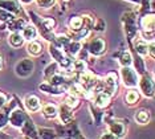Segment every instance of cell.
Listing matches in <instances>:
<instances>
[{"instance_id": "obj_1", "label": "cell", "mask_w": 155, "mask_h": 139, "mask_svg": "<svg viewBox=\"0 0 155 139\" xmlns=\"http://www.w3.org/2000/svg\"><path fill=\"white\" fill-rule=\"evenodd\" d=\"M123 23H125V29L129 38L131 40L133 36L137 33V17L134 12H126L123 15Z\"/></svg>"}, {"instance_id": "obj_2", "label": "cell", "mask_w": 155, "mask_h": 139, "mask_svg": "<svg viewBox=\"0 0 155 139\" xmlns=\"http://www.w3.org/2000/svg\"><path fill=\"white\" fill-rule=\"evenodd\" d=\"M122 80H123V84L129 88L137 86V84H138V76H137L135 70H133L130 66L122 68Z\"/></svg>"}, {"instance_id": "obj_3", "label": "cell", "mask_w": 155, "mask_h": 139, "mask_svg": "<svg viewBox=\"0 0 155 139\" xmlns=\"http://www.w3.org/2000/svg\"><path fill=\"white\" fill-rule=\"evenodd\" d=\"M16 74L20 77H28L31 76L33 72V62L32 60H28V58H23L20 62H17L16 65Z\"/></svg>"}, {"instance_id": "obj_4", "label": "cell", "mask_w": 155, "mask_h": 139, "mask_svg": "<svg viewBox=\"0 0 155 139\" xmlns=\"http://www.w3.org/2000/svg\"><path fill=\"white\" fill-rule=\"evenodd\" d=\"M140 28L143 31L144 37H150V40L153 38V32H154V15H144L140 19Z\"/></svg>"}, {"instance_id": "obj_5", "label": "cell", "mask_w": 155, "mask_h": 139, "mask_svg": "<svg viewBox=\"0 0 155 139\" xmlns=\"http://www.w3.org/2000/svg\"><path fill=\"white\" fill-rule=\"evenodd\" d=\"M28 119V117L25 115V113L23 111V110L17 109V110H13V111L11 113V115H9V123L12 124V126L15 127H19V129H21L23 124L25 123V121Z\"/></svg>"}, {"instance_id": "obj_6", "label": "cell", "mask_w": 155, "mask_h": 139, "mask_svg": "<svg viewBox=\"0 0 155 139\" xmlns=\"http://www.w3.org/2000/svg\"><path fill=\"white\" fill-rule=\"evenodd\" d=\"M89 51L96 56H100L105 52V48H106V44L105 41L102 40L101 37H93L91 40L89 41Z\"/></svg>"}, {"instance_id": "obj_7", "label": "cell", "mask_w": 155, "mask_h": 139, "mask_svg": "<svg viewBox=\"0 0 155 139\" xmlns=\"http://www.w3.org/2000/svg\"><path fill=\"white\" fill-rule=\"evenodd\" d=\"M0 8L8 11L12 15H19L21 12V7L17 0H0Z\"/></svg>"}, {"instance_id": "obj_8", "label": "cell", "mask_w": 155, "mask_h": 139, "mask_svg": "<svg viewBox=\"0 0 155 139\" xmlns=\"http://www.w3.org/2000/svg\"><path fill=\"white\" fill-rule=\"evenodd\" d=\"M139 86H140V91L143 93L146 97H153L154 95V84L147 76H143L142 80L138 81Z\"/></svg>"}, {"instance_id": "obj_9", "label": "cell", "mask_w": 155, "mask_h": 139, "mask_svg": "<svg viewBox=\"0 0 155 139\" xmlns=\"http://www.w3.org/2000/svg\"><path fill=\"white\" fill-rule=\"evenodd\" d=\"M25 108L32 113H36L40 110L41 108V103H40V99H38L36 95H28L25 98Z\"/></svg>"}, {"instance_id": "obj_10", "label": "cell", "mask_w": 155, "mask_h": 139, "mask_svg": "<svg viewBox=\"0 0 155 139\" xmlns=\"http://www.w3.org/2000/svg\"><path fill=\"white\" fill-rule=\"evenodd\" d=\"M125 124H123L122 122H118V121H115V122H110L109 123V133L114 134L117 138L119 137H123L125 135Z\"/></svg>"}, {"instance_id": "obj_11", "label": "cell", "mask_w": 155, "mask_h": 139, "mask_svg": "<svg viewBox=\"0 0 155 139\" xmlns=\"http://www.w3.org/2000/svg\"><path fill=\"white\" fill-rule=\"evenodd\" d=\"M21 36L24 40H28V41H32L36 38L37 36V31H36V27L32 25V24H25V27L23 28V33Z\"/></svg>"}, {"instance_id": "obj_12", "label": "cell", "mask_w": 155, "mask_h": 139, "mask_svg": "<svg viewBox=\"0 0 155 139\" xmlns=\"http://www.w3.org/2000/svg\"><path fill=\"white\" fill-rule=\"evenodd\" d=\"M43 114L47 119H54L58 115L57 106H56L54 103H47L43 109Z\"/></svg>"}, {"instance_id": "obj_13", "label": "cell", "mask_w": 155, "mask_h": 139, "mask_svg": "<svg viewBox=\"0 0 155 139\" xmlns=\"http://www.w3.org/2000/svg\"><path fill=\"white\" fill-rule=\"evenodd\" d=\"M8 42L12 48H20L24 44V38L20 32H13L11 36L8 37Z\"/></svg>"}, {"instance_id": "obj_14", "label": "cell", "mask_w": 155, "mask_h": 139, "mask_svg": "<svg viewBox=\"0 0 155 139\" xmlns=\"http://www.w3.org/2000/svg\"><path fill=\"white\" fill-rule=\"evenodd\" d=\"M27 51L32 56H40L41 52H43V45L36 40H32V41H29V44H28Z\"/></svg>"}, {"instance_id": "obj_15", "label": "cell", "mask_w": 155, "mask_h": 139, "mask_svg": "<svg viewBox=\"0 0 155 139\" xmlns=\"http://www.w3.org/2000/svg\"><path fill=\"white\" fill-rule=\"evenodd\" d=\"M94 102H96V105L100 106V108H105V106H107L109 102H110V95H107L105 91H101L96 95Z\"/></svg>"}, {"instance_id": "obj_16", "label": "cell", "mask_w": 155, "mask_h": 139, "mask_svg": "<svg viewBox=\"0 0 155 139\" xmlns=\"http://www.w3.org/2000/svg\"><path fill=\"white\" fill-rule=\"evenodd\" d=\"M60 118H61V121L64 123H68L70 119L73 118V114H72V109L69 108V106H66V105H64V106H61L60 108Z\"/></svg>"}, {"instance_id": "obj_17", "label": "cell", "mask_w": 155, "mask_h": 139, "mask_svg": "<svg viewBox=\"0 0 155 139\" xmlns=\"http://www.w3.org/2000/svg\"><path fill=\"white\" fill-rule=\"evenodd\" d=\"M81 85L86 89H91L96 85V78H93L90 73H84L81 76Z\"/></svg>"}, {"instance_id": "obj_18", "label": "cell", "mask_w": 155, "mask_h": 139, "mask_svg": "<svg viewBox=\"0 0 155 139\" xmlns=\"http://www.w3.org/2000/svg\"><path fill=\"white\" fill-rule=\"evenodd\" d=\"M84 24H82V17L81 16H72L69 20V28L76 32H78L82 29Z\"/></svg>"}, {"instance_id": "obj_19", "label": "cell", "mask_w": 155, "mask_h": 139, "mask_svg": "<svg viewBox=\"0 0 155 139\" xmlns=\"http://www.w3.org/2000/svg\"><path fill=\"white\" fill-rule=\"evenodd\" d=\"M135 121L139 124L149 123V121H150V113L147 111V110H139V111L135 114Z\"/></svg>"}, {"instance_id": "obj_20", "label": "cell", "mask_w": 155, "mask_h": 139, "mask_svg": "<svg viewBox=\"0 0 155 139\" xmlns=\"http://www.w3.org/2000/svg\"><path fill=\"white\" fill-rule=\"evenodd\" d=\"M24 27H25V21L23 19H12L8 24V28L13 32H19L20 29H23Z\"/></svg>"}, {"instance_id": "obj_21", "label": "cell", "mask_w": 155, "mask_h": 139, "mask_svg": "<svg viewBox=\"0 0 155 139\" xmlns=\"http://www.w3.org/2000/svg\"><path fill=\"white\" fill-rule=\"evenodd\" d=\"M41 25H43V33L45 35V31H52L53 29V27L56 25V21L54 19H52V17H45V19L40 20Z\"/></svg>"}, {"instance_id": "obj_22", "label": "cell", "mask_w": 155, "mask_h": 139, "mask_svg": "<svg viewBox=\"0 0 155 139\" xmlns=\"http://www.w3.org/2000/svg\"><path fill=\"white\" fill-rule=\"evenodd\" d=\"M139 101V93L137 90H130L126 94V102L127 105H135L137 102Z\"/></svg>"}, {"instance_id": "obj_23", "label": "cell", "mask_w": 155, "mask_h": 139, "mask_svg": "<svg viewBox=\"0 0 155 139\" xmlns=\"http://www.w3.org/2000/svg\"><path fill=\"white\" fill-rule=\"evenodd\" d=\"M135 51H137V53H139V55L146 56L147 53H149V45L144 41H139V42H137V45H135Z\"/></svg>"}, {"instance_id": "obj_24", "label": "cell", "mask_w": 155, "mask_h": 139, "mask_svg": "<svg viewBox=\"0 0 155 139\" xmlns=\"http://www.w3.org/2000/svg\"><path fill=\"white\" fill-rule=\"evenodd\" d=\"M35 2H36V4L40 7V8L49 9V8H52V7L54 5L56 0H35Z\"/></svg>"}, {"instance_id": "obj_25", "label": "cell", "mask_w": 155, "mask_h": 139, "mask_svg": "<svg viewBox=\"0 0 155 139\" xmlns=\"http://www.w3.org/2000/svg\"><path fill=\"white\" fill-rule=\"evenodd\" d=\"M65 105L69 106L70 109L77 108V106H78V98L70 94V95H68V97H66V99H65Z\"/></svg>"}, {"instance_id": "obj_26", "label": "cell", "mask_w": 155, "mask_h": 139, "mask_svg": "<svg viewBox=\"0 0 155 139\" xmlns=\"http://www.w3.org/2000/svg\"><path fill=\"white\" fill-rule=\"evenodd\" d=\"M12 19H15V15L9 13L8 11L0 8V21H8V23H9Z\"/></svg>"}, {"instance_id": "obj_27", "label": "cell", "mask_w": 155, "mask_h": 139, "mask_svg": "<svg viewBox=\"0 0 155 139\" xmlns=\"http://www.w3.org/2000/svg\"><path fill=\"white\" fill-rule=\"evenodd\" d=\"M8 118H9V113L8 110H4V111H0V129L3 126H5L7 122H8Z\"/></svg>"}, {"instance_id": "obj_28", "label": "cell", "mask_w": 155, "mask_h": 139, "mask_svg": "<svg viewBox=\"0 0 155 139\" xmlns=\"http://www.w3.org/2000/svg\"><path fill=\"white\" fill-rule=\"evenodd\" d=\"M72 66L76 72H84L85 70V62L81 61V60H76L74 62H72Z\"/></svg>"}, {"instance_id": "obj_29", "label": "cell", "mask_w": 155, "mask_h": 139, "mask_svg": "<svg viewBox=\"0 0 155 139\" xmlns=\"http://www.w3.org/2000/svg\"><path fill=\"white\" fill-rule=\"evenodd\" d=\"M40 137H41V139H53V131L49 129H41Z\"/></svg>"}, {"instance_id": "obj_30", "label": "cell", "mask_w": 155, "mask_h": 139, "mask_svg": "<svg viewBox=\"0 0 155 139\" xmlns=\"http://www.w3.org/2000/svg\"><path fill=\"white\" fill-rule=\"evenodd\" d=\"M121 64L122 66H130V64H131V56H130V53H123L122 57H121Z\"/></svg>"}, {"instance_id": "obj_31", "label": "cell", "mask_w": 155, "mask_h": 139, "mask_svg": "<svg viewBox=\"0 0 155 139\" xmlns=\"http://www.w3.org/2000/svg\"><path fill=\"white\" fill-rule=\"evenodd\" d=\"M80 46H81V45H80V44H78V42H77V41H73V42H70V44H69V46H68V48H69V52L72 53V55H76V53L78 52Z\"/></svg>"}, {"instance_id": "obj_32", "label": "cell", "mask_w": 155, "mask_h": 139, "mask_svg": "<svg viewBox=\"0 0 155 139\" xmlns=\"http://www.w3.org/2000/svg\"><path fill=\"white\" fill-rule=\"evenodd\" d=\"M98 139H118V138L115 137L114 134H111V133H104Z\"/></svg>"}, {"instance_id": "obj_33", "label": "cell", "mask_w": 155, "mask_h": 139, "mask_svg": "<svg viewBox=\"0 0 155 139\" xmlns=\"http://www.w3.org/2000/svg\"><path fill=\"white\" fill-rule=\"evenodd\" d=\"M5 102H7V98H5V95L0 93V109H2L3 106L5 105Z\"/></svg>"}, {"instance_id": "obj_34", "label": "cell", "mask_w": 155, "mask_h": 139, "mask_svg": "<svg viewBox=\"0 0 155 139\" xmlns=\"http://www.w3.org/2000/svg\"><path fill=\"white\" fill-rule=\"evenodd\" d=\"M19 2H21L23 4H31V3L35 2V0H19Z\"/></svg>"}, {"instance_id": "obj_35", "label": "cell", "mask_w": 155, "mask_h": 139, "mask_svg": "<svg viewBox=\"0 0 155 139\" xmlns=\"http://www.w3.org/2000/svg\"><path fill=\"white\" fill-rule=\"evenodd\" d=\"M130 2H134V3H139L140 0H130Z\"/></svg>"}, {"instance_id": "obj_36", "label": "cell", "mask_w": 155, "mask_h": 139, "mask_svg": "<svg viewBox=\"0 0 155 139\" xmlns=\"http://www.w3.org/2000/svg\"><path fill=\"white\" fill-rule=\"evenodd\" d=\"M61 2H62V3H69L70 0H61Z\"/></svg>"}, {"instance_id": "obj_37", "label": "cell", "mask_w": 155, "mask_h": 139, "mask_svg": "<svg viewBox=\"0 0 155 139\" xmlns=\"http://www.w3.org/2000/svg\"><path fill=\"white\" fill-rule=\"evenodd\" d=\"M0 68H2V57H0Z\"/></svg>"}]
</instances>
